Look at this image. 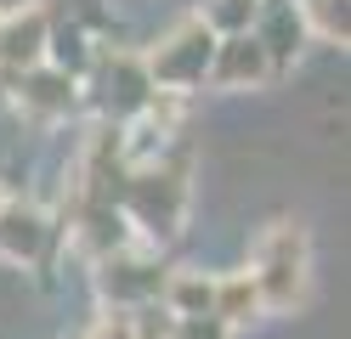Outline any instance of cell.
Wrapping results in <instances>:
<instances>
[{
    "label": "cell",
    "instance_id": "17",
    "mask_svg": "<svg viewBox=\"0 0 351 339\" xmlns=\"http://www.w3.org/2000/svg\"><path fill=\"white\" fill-rule=\"evenodd\" d=\"M0 203H6V192H0Z\"/></svg>",
    "mask_w": 351,
    "mask_h": 339
},
{
    "label": "cell",
    "instance_id": "7",
    "mask_svg": "<svg viewBox=\"0 0 351 339\" xmlns=\"http://www.w3.org/2000/svg\"><path fill=\"white\" fill-rule=\"evenodd\" d=\"M46 34H51L46 6H23V12L0 17V68L23 74V68L46 62Z\"/></svg>",
    "mask_w": 351,
    "mask_h": 339
},
{
    "label": "cell",
    "instance_id": "16",
    "mask_svg": "<svg viewBox=\"0 0 351 339\" xmlns=\"http://www.w3.org/2000/svg\"><path fill=\"white\" fill-rule=\"evenodd\" d=\"M85 339H130V323H125V316H119V323L108 316V323H97V328L85 334Z\"/></svg>",
    "mask_w": 351,
    "mask_h": 339
},
{
    "label": "cell",
    "instance_id": "14",
    "mask_svg": "<svg viewBox=\"0 0 351 339\" xmlns=\"http://www.w3.org/2000/svg\"><path fill=\"white\" fill-rule=\"evenodd\" d=\"M255 12H261V0H204V23L215 34H244V29H255Z\"/></svg>",
    "mask_w": 351,
    "mask_h": 339
},
{
    "label": "cell",
    "instance_id": "11",
    "mask_svg": "<svg viewBox=\"0 0 351 339\" xmlns=\"http://www.w3.org/2000/svg\"><path fill=\"white\" fill-rule=\"evenodd\" d=\"M46 215L23 210V203H0V255L6 260H34L40 243H46Z\"/></svg>",
    "mask_w": 351,
    "mask_h": 339
},
{
    "label": "cell",
    "instance_id": "8",
    "mask_svg": "<svg viewBox=\"0 0 351 339\" xmlns=\"http://www.w3.org/2000/svg\"><path fill=\"white\" fill-rule=\"evenodd\" d=\"M255 40L267 45L272 68L295 62V51L306 45V17H300V6H295V0H261V12H255Z\"/></svg>",
    "mask_w": 351,
    "mask_h": 339
},
{
    "label": "cell",
    "instance_id": "4",
    "mask_svg": "<svg viewBox=\"0 0 351 339\" xmlns=\"http://www.w3.org/2000/svg\"><path fill=\"white\" fill-rule=\"evenodd\" d=\"M204 74L221 85V90H255V85L272 79V57H267V45L255 40V29H244V34H215V51H210V68H204Z\"/></svg>",
    "mask_w": 351,
    "mask_h": 339
},
{
    "label": "cell",
    "instance_id": "5",
    "mask_svg": "<svg viewBox=\"0 0 351 339\" xmlns=\"http://www.w3.org/2000/svg\"><path fill=\"white\" fill-rule=\"evenodd\" d=\"M12 79H17V108L34 113V119H62V113H74V102H80V79L51 68V62H34V68H23V74H12Z\"/></svg>",
    "mask_w": 351,
    "mask_h": 339
},
{
    "label": "cell",
    "instance_id": "10",
    "mask_svg": "<svg viewBox=\"0 0 351 339\" xmlns=\"http://www.w3.org/2000/svg\"><path fill=\"white\" fill-rule=\"evenodd\" d=\"M267 311L261 305V283H255V271H232V277H215V300H210V316L215 323H255V316Z\"/></svg>",
    "mask_w": 351,
    "mask_h": 339
},
{
    "label": "cell",
    "instance_id": "13",
    "mask_svg": "<svg viewBox=\"0 0 351 339\" xmlns=\"http://www.w3.org/2000/svg\"><path fill=\"white\" fill-rule=\"evenodd\" d=\"M295 6L306 17V34H317L328 45H346V34H351V6L346 0H295Z\"/></svg>",
    "mask_w": 351,
    "mask_h": 339
},
{
    "label": "cell",
    "instance_id": "3",
    "mask_svg": "<svg viewBox=\"0 0 351 339\" xmlns=\"http://www.w3.org/2000/svg\"><path fill=\"white\" fill-rule=\"evenodd\" d=\"M119 198H125V215L136 221L142 232H153V238H176L182 210H187V181H182V170L153 164V170H142V175H130L125 187H119Z\"/></svg>",
    "mask_w": 351,
    "mask_h": 339
},
{
    "label": "cell",
    "instance_id": "6",
    "mask_svg": "<svg viewBox=\"0 0 351 339\" xmlns=\"http://www.w3.org/2000/svg\"><path fill=\"white\" fill-rule=\"evenodd\" d=\"M147 97H153V79H147L142 57H114V62L102 57V62H97V102H102V113L130 119Z\"/></svg>",
    "mask_w": 351,
    "mask_h": 339
},
{
    "label": "cell",
    "instance_id": "2",
    "mask_svg": "<svg viewBox=\"0 0 351 339\" xmlns=\"http://www.w3.org/2000/svg\"><path fill=\"white\" fill-rule=\"evenodd\" d=\"M210 51H215V29H210L204 17H187L182 29H170V34L142 57V68H147L153 90H193V85H204Z\"/></svg>",
    "mask_w": 351,
    "mask_h": 339
},
{
    "label": "cell",
    "instance_id": "1",
    "mask_svg": "<svg viewBox=\"0 0 351 339\" xmlns=\"http://www.w3.org/2000/svg\"><path fill=\"white\" fill-rule=\"evenodd\" d=\"M255 283H261V305L267 311H295L312 288V249H306V226L300 221H278L255 238Z\"/></svg>",
    "mask_w": 351,
    "mask_h": 339
},
{
    "label": "cell",
    "instance_id": "15",
    "mask_svg": "<svg viewBox=\"0 0 351 339\" xmlns=\"http://www.w3.org/2000/svg\"><path fill=\"white\" fill-rule=\"evenodd\" d=\"M170 339H227V323H215V316H176Z\"/></svg>",
    "mask_w": 351,
    "mask_h": 339
},
{
    "label": "cell",
    "instance_id": "12",
    "mask_svg": "<svg viewBox=\"0 0 351 339\" xmlns=\"http://www.w3.org/2000/svg\"><path fill=\"white\" fill-rule=\"evenodd\" d=\"M159 300H165V311H170V316H210L215 277H204V271H165Z\"/></svg>",
    "mask_w": 351,
    "mask_h": 339
},
{
    "label": "cell",
    "instance_id": "9",
    "mask_svg": "<svg viewBox=\"0 0 351 339\" xmlns=\"http://www.w3.org/2000/svg\"><path fill=\"white\" fill-rule=\"evenodd\" d=\"M159 283H165V271L153 266V260H130V255H102V294L114 305H142V300H153L159 294Z\"/></svg>",
    "mask_w": 351,
    "mask_h": 339
}]
</instances>
